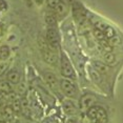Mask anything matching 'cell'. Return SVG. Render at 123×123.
Masks as SVG:
<instances>
[{
	"mask_svg": "<svg viewBox=\"0 0 123 123\" xmlns=\"http://www.w3.org/2000/svg\"><path fill=\"white\" fill-rule=\"evenodd\" d=\"M38 45H39V49H40L43 60L45 61L47 64H49V65H57L58 62H59L58 53L53 51L51 47L49 46V43H47L46 39L43 37H39L38 38Z\"/></svg>",
	"mask_w": 123,
	"mask_h": 123,
	"instance_id": "obj_1",
	"label": "cell"
},
{
	"mask_svg": "<svg viewBox=\"0 0 123 123\" xmlns=\"http://www.w3.org/2000/svg\"><path fill=\"white\" fill-rule=\"evenodd\" d=\"M59 63H60V72L63 78H66V79H69V80L76 79L77 75H76V72H75V68L73 66L71 60L68 59V55L64 52L60 53Z\"/></svg>",
	"mask_w": 123,
	"mask_h": 123,
	"instance_id": "obj_2",
	"label": "cell"
},
{
	"mask_svg": "<svg viewBox=\"0 0 123 123\" xmlns=\"http://www.w3.org/2000/svg\"><path fill=\"white\" fill-rule=\"evenodd\" d=\"M86 116L91 123H107V114L100 105H94L86 111Z\"/></svg>",
	"mask_w": 123,
	"mask_h": 123,
	"instance_id": "obj_3",
	"label": "cell"
},
{
	"mask_svg": "<svg viewBox=\"0 0 123 123\" xmlns=\"http://www.w3.org/2000/svg\"><path fill=\"white\" fill-rule=\"evenodd\" d=\"M59 88L62 92V94L68 99H76L79 95V89L76 83L66 78H62L59 81Z\"/></svg>",
	"mask_w": 123,
	"mask_h": 123,
	"instance_id": "obj_4",
	"label": "cell"
},
{
	"mask_svg": "<svg viewBox=\"0 0 123 123\" xmlns=\"http://www.w3.org/2000/svg\"><path fill=\"white\" fill-rule=\"evenodd\" d=\"M45 39L47 43H49V46L51 47L53 51L58 53L59 45H60V35L57 27H47Z\"/></svg>",
	"mask_w": 123,
	"mask_h": 123,
	"instance_id": "obj_5",
	"label": "cell"
},
{
	"mask_svg": "<svg viewBox=\"0 0 123 123\" xmlns=\"http://www.w3.org/2000/svg\"><path fill=\"white\" fill-rule=\"evenodd\" d=\"M42 77H43V80L45 82V84L47 85L51 91H53L54 93H58L59 91V80H58L57 76L52 72H49V71H44L42 73Z\"/></svg>",
	"mask_w": 123,
	"mask_h": 123,
	"instance_id": "obj_6",
	"label": "cell"
},
{
	"mask_svg": "<svg viewBox=\"0 0 123 123\" xmlns=\"http://www.w3.org/2000/svg\"><path fill=\"white\" fill-rule=\"evenodd\" d=\"M96 101H97L96 96H94L93 94H85V95H83V96L80 98V100H79V106H80V108L82 111H86L89 107L96 105V104H95Z\"/></svg>",
	"mask_w": 123,
	"mask_h": 123,
	"instance_id": "obj_7",
	"label": "cell"
},
{
	"mask_svg": "<svg viewBox=\"0 0 123 123\" xmlns=\"http://www.w3.org/2000/svg\"><path fill=\"white\" fill-rule=\"evenodd\" d=\"M62 110L64 114L68 117H75L78 114V106L73 101V99H65L62 101Z\"/></svg>",
	"mask_w": 123,
	"mask_h": 123,
	"instance_id": "obj_8",
	"label": "cell"
},
{
	"mask_svg": "<svg viewBox=\"0 0 123 123\" xmlns=\"http://www.w3.org/2000/svg\"><path fill=\"white\" fill-rule=\"evenodd\" d=\"M5 80H7L12 85H17L21 82V74L17 69H9L5 75Z\"/></svg>",
	"mask_w": 123,
	"mask_h": 123,
	"instance_id": "obj_9",
	"label": "cell"
},
{
	"mask_svg": "<svg viewBox=\"0 0 123 123\" xmlns=\"http://www.w3.org/2000/svg\"><path fill=\"white\" fill-rule=\"evenodd\" d=\"M29 102H30V106H31V111H32V115L36 116V118H40V116L42 115V108H41L39 101L37 100L34 95H32L29 98Z\"/></svg>",
	"mask_w": 123,
	"mask_h": 123,
	"instance_id": "obj_10",
	"label": "cell"
},
{
	"mask_svg": "<svg viewBox=\"0 0 123 123\" xmlns=\"http://www.w3.org/2000/svg\"><path fill=\"white\" fill-rule=\"evenodd\" d=\"M92 66L96 69L98 73L102 75V76H106V75L110 74V71H111V66L107 65L106 63L102 62V61H97L95 60L92 62Z\"/></svg>",
	"mask_w": 123,
	"mask_h": 123,
	"instance_id": "obj_11",
	"label": "cell"
},
{
	"mask_svg": "<svg viewBox=\"0 0 123 123\" xmlns=\"http://www.w3.org/2000/svg\"><path fill=\"white\" fill-rule=\"evenodd\" d=\"M53 11H54V13H55L58 20L63 19L68 14V5H66V3H64L63 1H61Z\"/></svg>",
	"mask_w": 123,
	"mask_h": 123,
	"instance_id": "obj_12",
	"label": "cell"
},
{
	"mask_svg": "<svg viewBox=\"0 0 123 123\" xmlns=\"http://www.w3.org/2000/svg\"><path fill=\"white\" fill-rule=\"evenodd\" d=\"M44 20H45V23L49 25V27H57L58 19L56 17V15H55V13L53 10H49V12L45 13Z\"/></svg>",
	"mask_w": 123,
	"mask_h": 123,
	"instance_id": "obj_13",
	"label": "cell"
},
{
	"mask_svg": "<svg viewBox=\"0 0 123 123\" xmlns=\"http://www.w3.org/2000/svg\"><path fill=\"white\" fill-rule=\"evenodd\" d=\"M88 74H89V77H91V79L93 80L97 85L102 84V82H103V76L100 74V73H98L92 65L88 68Z\"/></svg>",
	"mask_w": 123,
	"mask_h": 123,
	"instance_id": "obj_14",
	"label": "cell"
},
{
	"mask_svg": "<svg viewBox=\"0 0 123 123\" xmlns=\"http://www.w3.org/2000/svg\"><path fill=\"white\" fill-rule=\"evenodd\" d=\"M16 114L15 111H14V110L12 108V106H11L10 104H5L3 106V113H2V118H3L4 120H6L7 122H11L13 119L16 118Z\"/></svg>",
	"mask_w": 123,
	"mask_h": 123,
	"instance_id": "obj_15",
	"label": "cell"
},
{
	"mask_svg": "<svg viewBox=\"0 0 123 123\" xmlns=\"http://www.w3.org/2000/svg\"><path fill=\"white\" fill-rule=\"evenodd\" d=\"M21 114L23 116H25L26 118H30L32 116V111H31V106L29 99L26 97L21 98Z\"/></svg>",
	"mask_w": 123,
	"mask_h": 123,
	"instance_id": "obj_16",
	"label": "cell"
},
{
	"mask_svg": "<svg viewBox=\"0 0 123 123\" xmlns=\"http://www.w3.org/2000/svg\"><path fill=\"white\" fill-rule=\"evenodd\" d=\"M0 91L3 94L7 95L14 92V87L7 80H0Z\"/></svg>",
	"mask_w": 123,
	"mask_h": 123,
	"instance_id": "obj_17",
	"label": "cell"
},
{
	"mask_svg": "<svg viewBox=\"0 0 123 123\" xmlns=\"http://www.w3.org/2000/svg\"><path fill=\"white\" fill-rule=\"evenodd\" d=\"M11 56V49L9 45H1L0 46V61L4 62Z\"/></svg>",
	"mask_w": 123,
	"mask_h": 123,
	"instance_id": "obj_18",
	"label": "cell"
},
{
	"mask_svg": "<svg viewBox=\"0 0 123 123\" xmlns=\"http://www.w3.org/2000/svg\"><path fill=\"white\" fill-rule=\"evenodd\" d=\"M116 56L113 54V52H105L103 54V61L107 65H113L116 63Z\"/></svg>",
	"mask_w": 123,
	"mask_h": 123,
	"instance_id": "obj_19",
	"label": "cell"
},
{
	"mask_svg": "<svg viewBox=\"0 0 123 123\" xmlns=\"http://www.w3.org/2000/svg\"><path fill=\"white\" fill-rule=\"evenodd\" d=\"M10 105L12 106V108L14 110L16 115L21 114V98H17L14 101H12L10 103Z\"/></svg>",
	"mask_w": 123,
	"mask_h": 123,
	"instance_id": "obj_20",
	"label": "cell"
},
{
	"mask_svg": "<svg viewBox=\"0 0 123 123\" xmlns=\"http://www.w3.org/2000/svg\"><path fill=\"white\" fill-rule=\"evenodd\" d=\"M93 34L95 36V38L97 39L98 41H102V40H106V37H105V35H104V33L102 32V31H100V30H98V29H94L93 31Z\"/></svg>",
	"mask_w": 123,
	"mask_h": 123,
	"instance_id": "obj_21",
	"label": "cell"
},
{
	"mask_svg": "<svg viewBox=\"0 0 123 123\" xmlns=\"http://www.w3.org/2000/svg\"><path fill=\"white\" fill-rule=\"evenodd\" d=\"M107 41H108V43H110L111 46H118V45H120V44L122 43L121 38H120L118 35L114 36V37H111V39H107Z\"/></svg>",
	"mask_w": 123,
	"mask_h": 123,
	"instance_id": "obj_22",
	"label": "cell"
},
{
	"mask_svg": "<svg viewBox=\"0 0 123 123\" xmlns=\"http://www.w3.org/2000/svg\"><path fill=\"white\" fill-rule=\"evenodd\" d=\"M9 72V64L6 62H0V78L4 77Z\"/></svg>",
	"mask_w": 123,
	"mask_h": 123,
	"instance_id": "obj_23",
	"label": "cell"
},
{
	"mask_svg": "<svg viewBox=\"0 0 123 123\" xmlns=\"http://www.w3.org/2000/svg\"><path fill=\"white\" fill-rule=\"evenodd\" d=\"M61 1H62V0H45L46 5L49 6V10H54L55 7L57 6V5L59 4Z\"/></svg>",
	"mask_w": 123,
	"mask_h": 123,
	"instance_id": "obj_24",
	"label": "cell"
},
{
	"mask_svg": "<svg viewBox=\"0 0 123 123\" xmlns=\"http://www.w3.org/2000/svg\"><path fill=\"white\" fill-rule=\"evenodd\" d=\"M7 9V3L5 0H0V14L4 11H6Z\"/></svg>",
	"mask_w": 123,
	"mask_h": 123,
	"instance_id": "obj_25",
	"label": "cell"
},
{
	"mask_svg": "<svg viewBox=\"0 0 123 123\" xmlns=\"http://www.w3.org/2000/svg\"><path fill=\"white\" fill-rule=\"evenodd\" d=\"M64 123H80V121L76 118V117H68Z\"/></svg>",
	"mask_w": 123,
	"mask_h": 123,
	"instance_id": "obj_26",
	"label": "cell"
},
{
	"mask_svg": "<svg viewBox=\"0 0 123 123\" xmlns=\"http://www.w3.org/2000/svg\"><path fill=\"white\" fill-rule=\"evenodd\" d=\"M41 123H57V122L52 117H45V118H43L41 120Z\"/></svg>",
	"mask_w": 123,
	"mask_h": 123,
	"instance_id": "obj_27",
	"label": "cell"
},
{
	"mask_svg": "<svg viewBox=\"0 0 123 123\" xmlns=\"http://www.w3.org/2000/svg\"><path fill=\"white\" fill-rule=\"evenodd\" d=\"M9 123H24L23 121H22L21 119H19V118H15V119H13L11 122H9Z\"/></svg>",
	"mask_w": 123,
	"mask_h": 123,
	"instance_id": "obj_28",
	"label": "cell"
},
{
	"mask_svg": "<svg viewBox=\"0 0 123 123\" xmlns=\"http://www.w3.org/2000/svg\"><path fill=\"white\" fill-rule=\"evenodd\" d=\"M33 2H34V3H36L37 5H41L44 2V0H32Z\"/></svg>",
	"mask_w": 123,
	"mask_h": 123,
	"instance_id": "obj_29",
	"label": "cell"
},
{
	"mask_svg": "<svg viewBox=\"0 0 123 123\" xmlns=\"http://www.w3.org/2000/svg\"><path fill=\"white\" fill-rule=\"evenodd\" d=\"M5 104H2V103H0V118H2V113H3V106Z\"/></svg>",
	"mask_w": 123,
	"mask_h": 123,
	"instance_id": "obj_30",
	"label": "cell"
},
{
	"mask_svg": "<svg viewBox=\"0 0 123 123\" xmlns=\"http://www.w3.org/2000/svg\"><path fill=\"white\" fill-rule=\"evenodd\" d=\"M3 33H4V29H3V26L0 24V37H2V36H3Z\"/></svg>",
	"mask_w": 123,
	"mask_h": 123,
	"instance_id": "obj_31",
	"label": "cell"
},
{
	"mask_svg": "<svg viewBox=\"0 0 123 123\" xmlns=\"http://www.w3.org/2000/svg\"><path fill=\"white\" fill-rule=\"evenodd\" d=\"M0 123H9L6 120H4L3 118H0Z\"/></svg>",
	"mask_w": 123,
	"mask_h": 123,
	"instance_id": "obj_32",
	"label": "cell"
},
{
	"mask_svg": "<svg viewBox=\"0 0 123 123\" xmlns=\"http://www.w3.org/2000/svg\"><path fill=\"white\" fill-rule=\"evenodd\" d=\"M57 123H59V122H57Z\"/></svg>",
	"mask_w": 123,
	"mask_h": 123,
	"instance_id": "obj_33",
	"label": "cell"
}]
</instances>
